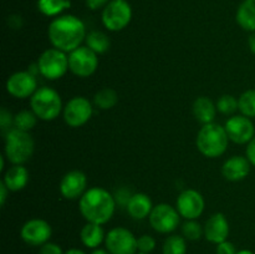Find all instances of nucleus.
<instances>
[{
  "label": "nucleus",
  "mask_w": 255,
  "mask_h": 254,
  "mask_svg": "<svg viewBox=\"0 0 255 254\" xmlns=\"http://www.w3.org/2000/svg\"><path fill=\"white\" fill-rule=\"evenodd\" d=\"M119 102V95L111 87L99 90L94 96V105L100 110H111Z\"/></svg>",
  "instance_id": "nucleus-26"
},
{
  "label": "nucleus",
  "mask_w": 255,
  "mask_h": 254,
  "mask_svg": "<svg viewBox=\"0 0 255 254\" xmlns=\"http://www.w3.org/2000/svg\"><path fill=\"white\" fill-rule=\"evenodd\" d=\"M193 116L199 124L207 125L214 122L217 115V105L207 96H199L194 100L192 106Z\"/></svg>",
  "instance_id": "nucleus-21"
},
{
  "label": "nucleus",
  "mask_w": 255,
  "mask_h": 254,
  "mask_svg": "<svg viewBox=\"0 0 255 254\" xmlns=\"http://www.w3.org/2000/svg\"><path fill=\"white\" fill-rule=\"evenodd\" d=\"M86 35L84 21L71 14L56 16L47 27V37L52 47L66 54L81 46Z\"/></svg>",
  "instance_id": "nucleus-1"
},
{
  "label": "nucleus",
  "mask_w": 255,
  "mask_h": 254,
  "mask_svg": "<svg viewBox=\"0 0 255 254\" xmlns=\"http://www.w3.org/2000/svg\"><path fill=\"white\" fill-rule=\"evenodd\" d=\"M39 254H65V252L62 251L61 247L56 243H52V242H47V243L42 244L40 247Z\"/></svg>",
  "instance_id": "nucleus-34"
},
{
  "label": "nucleus",
  "mask_w": 255,
  "mask_h": 254,
  "mask_svg": "<svg viewBox=\"0 0 255 254\" xmlns=\"http://www.w3.org/2000/svg\"><path fill=\"white\" fill-rule=\"evenodd\" d=\"M65 254H86V253L79 248H71V249H69V251L65 252Z\"/></svg>",
  "instance_id": "nucleus-41"
},
{
  "label": "nucleus",
  "mask_w": 255,
  "mask_h": 254,
  "mask_svg": "<svg viewBox=\"0 0 255 254\" xmlns=\"http://www.w3.org/2000/svg\"><path fill=\"white\" fill-rule=\"evenodd\" d=\"M137 248L141 253H152L156 249V239L149 234H143L137 238Z\"/></svg>",
  "instance_id": "nucleus-32"
},
{
  "label": "nucleus",
  "mask_w": 255,
  "mask_h": 254,
  "mask_svg": "<svg viewBox=\"0 0 255 254\" xmlns=\"http://www.w3.org/2000/svg\"><path fill=\"white\" fill-rule=\"evenodd\" d=\"M111 0H85L86 2V6L89 7L90 10H99L101 7L106 6Z\"/></svg>",
  "instance_id": "nucleus-38"
},
{
  "label": "nucleus",
  "mask_w": 255,
  "mask_h": 254,
  "mask_svg": "<svg viewBox=\"0 0 255 254\" xmlns=\"http://www.w3.org/2000/svg\"><path fill=\"white\" fill-rule=\"evenodd\" d=\"M248 46H249V50L252 51V54L255 55V32H252V35L249 36Z\"/></svg>",
  "instance_id": "nucleus-40"
},
{
  "label": "nucleus",
  "mask_w": 255,
  "mask_h": 254,
  "mask_svg": "<svg viewBox=\"0 0 255 254\" xmlns=\"http://www.w3.org/2000/svg\"><path fill=\"white\" fill-rule=\"evenodd\" d=\"M238 110L241 115L255 119V89H249L244 91L238 99Z\"/></svg>",
  "instance_id": "nucleus-28"
},
{
  "label": "nucleus",
  "mask_w": 255,
  "mask_h": 254,
  "mask_svg": "<svg viewBox=\"0 0 255 254\" xmlns=\"http://www.w3.org/2000/svg\"><path fill=\"white\" fill-rule=\"evenodd\" d=\"M0 126L2 129H10V127L14 126V116L5 107H2L0 111Z\"/></svg>",
  "instance_id": "nucleus-33"
},
{
  "label": "nucleus",
  "mask_w": 255,
  "mask_h": 254,
  "mask_svg": "<svg viewBox=\"0 0 255 254\" xmlns=\"http://www.w3.org/2000/svg\"><path fill=\"white\" fill-rule=\"evenodd\" d=\"M237 254H254V253L252 251H249V249H242V251H239Z\"/></svg>",
  "instance_id": "nucleus-43"
},
{
  "label": "nucleus",
  "mask_w": 255,
  "mask_h": 254,
  "mask_svg": "<svg viewBox=\"0 0 255 254\" xmlns=\"http://www.w3.org/2000/svg\"><path fill=\"white\" fill-rule=\"evenodd\" d=\"M35 149L34 138L29 132L17 128L7 129L5 134V157L11 164H24L31 158Z\"/></svg>",
  "instance_id": "nucleus-5"
},
{
  "label": "nucleus",
  "mask_w": 255,
  "mask_h": 254,
  "mask_svg": "<svg viewBox=\"0 0 255 254\" xmlns=\"http://www.w3.org/2000/svg\"><path fill=\"white\" fill-rule=\"evenodd\" d=\"M9 189H7V187L5 186L4 182H0V204L1 206H4L5 202H6V198H7V193H9Z\"/></svg>",
  "instance_id": "nucleus-39"
},
{
  "label": "nucleus",
  "mask_w": 255,
  "mask_h": 254,
  "mask_svg": "<svg viewBox=\"0 0 255 254\" xmlns=\"http://www.w3.org/2000/svg\"><path fill=\"white\" fill-rule=\"evenodd\" d=\"M163 254H187V239L183 236L172 234L167 237L162 247Z\"/></svg>",
  "instance_id": "nucleus-27"
},
{
  "label": "nucleus",
  "mask_w": 255,
  "mask_h": 254,
  "mask_svg": "<svg viewBox=\"0 0 255 254\" xmlns=\"http://www.w3.org/2000/svg\"><path fill=\"white\" fill-rule=\"evenodd\" d=\"M37 117L31 110H24V111L17 112L14 116V128L21 129V131L30 132L36 126Z\"/></svg>",
  "instance_id": "nucleus-29"
},
{
  "label": "nucleus",
  "mask_w": 255,
  "mask_h": 254,
  "mask_svg": "<svg viewBox=\"0 0 255 254\" xmlns=\"http://www.w3.org/2000/svg\"><path fill=\"white\" fill-rule=\"evenodd\" d=\"M239 26L249 32H255V0H244L236 14Z\"/></svg>",
  "instance_id": "nucleus-23"
},
{
  "label": "nucleus",
  "mask_w": 255,
  "mask_h": 254,
  "mask_svg": "<svg viewBox=\"0 0 255 254\" xmlns=\"http://www.w3.org/2000/svg\"><path fill=\"white\" fill-rule=\"evenodd\" d=\"M153 207L151 198L146 193H133L127 203L126 209L132 218L142 221L148 218Z\"/></svg>",
  "instance_id": "nucleus-20"
},
{
  "label": "nucleus",
  "mask_w": 255,
  "mask_h": 254,
  "mask_svg": "<svg viewBox=\"0 0 255 254\" xmlns=\"http://www.w3.org/2000/svg\"><path fill=\"white\" fill-rule=\"evenodd\" d=\"M217 110L223 115H233L238 110V99L233 95H223L217 101Z\"/></svg>",
  "instance_id": "nucleus-31"
},
{
  "label": "nucleus",
  "mask_w": 255,
  "mask_h": 254,
  "mask_svg": "<svg viewBox=\"0 0 255 254\" xmlns=\"http://www.w3.org/2000/svg\"><path fill=\"white\" fill-rule=\"evenodd\" d=\"M71 6L70 0H37V9L49 17L60 16L62 11Z\"/></svg>",
  "instance_id": "nucleus-25"
},
{
  "label": "nucleus",
  "mask_w": 255,
  "mask_h": 254,
  "mask_svg": "<svg viewBox=\"0 0 255 254\" xmlns=\"http://www.w3.org/2000/svg\"><path fill=\"white\" fill-rule=\"evenodd\" d=\"M229 139L237 144H248L255 136V127L252 119L244 115H234L224 125Z\"/></svg>",
  "instance_id": "nucleus-15"
},
{
  "label": "nucleus",
  "mask_w": 255,
  "mask_h": 254,
  "mask_svg": "<svg viewBox=\"0 0 255 254\" xmlns=\"http://www.w3.org/2000/svg\"><path fill=\"white\" fill-rule=\"evenodd\" d=\"M60 193L66 199L81 198L82 194L87 191V177L79 169H72L67 172L60 181Z\"/></svg>",
  "instance_id": "nucleus-16"
},
{
  "label": "nucleus",
  "mask_w": 255,
  "mask_h": 254,
  "mask_svg": "<svg viewBox=\"0 0 255 254\" xmlns=\"http://www.w3.org/2000/svg\"><path fill=\"white\" fill-rule=\"evenodd\" d=\"M94 114V106L89 99L84 96H75L66 102L62 111L64 121L67 126L77 128L90 121Z\"/></svg>",
  "instance_id": "nucleus-9"
},
{
  "label": "nucleus",
  "mask_w": 255,
  "mask_h": 254,
  "mask_svg": "<svg viewBox=\"0 0 255 254\" xmlns=\"http://www.w3.org/2000/svg\"><path fill=\"white\" fill-rule=\"evenodd\" d=\"M85 42H86V46L94 52H96L97 55L107 52L110 50V46H111L110 37L105 32L99 31V30H94V31L89 32L86 35Z\"/></svg>",
  "instance_id": "nucleus-24"
},
{
  "label": "nucleus",
  "mask_w": 255,
  "mask_h": 254,
  "mask_svg": "<svg viewBox=\"0 0 255 254\" xmlns=\"http://www.w3.org/2000/svg\"><path fill=\"white\" fill-rule=\"evenodd\" d=\"M204 238L213 244H219L228 241L229 222L223 213H214L209 217L204 224Z\"/></svg>",
  "instance_id": "nucleus-17"
},
{
  "label": "nucleus",
  "mask_w": 255,
  "mask_h": 254,
  "mask_svg": "<svg viewBox=\"0 0 255 254\" xmlns=\"http://www.w3.org/2000/svg\"><path fill=\"white\" fill-rule=\"evenodd\" d=\"M137 254H151V253H141V252H138V253Z\"/></svg>",
  "instance_id": "nucleus-44"
},
{
  "label": "nucleus",
  "mask_w": 255,
  "mask_h": 254,
  "mask_svg": "<svg viewBox=\"0 0 255 254\" xmlns=\"http://www.w3.org/2000/svg\"><path fill=\"white\" fill-rule=\"evenodd\" d=\"M251 162L244 156H232L222 166V174L229 182L243 181L251 173Z\"/></svg>",
  "instance_id": "nucleus-18"
},
{
  "label": "nucleus",
  "mask_w": 255,
  "mask_h": 254,
  "mask_svg": "<svg viewBox=\"0 0 255 254\" xmlns=\"http://www.w3.org/2000/svg\"><path fill=\"white\" fill-rule=\"evenodd\" d=\"M116 209V199L102 187H91L79 201V211L85 221L104 226L111 221Z\"/></svg>",
  "instance_id": "nucleus-2"
},
{
  "label": "nucleus",
  "mask_w": 255,
  "mask_h": 254,
  "mask_svg": "<svg viewBox=\"0 0 255 254\" xmlns=\"http://www.w3.org/2000/svg\"><path fill=\"white\" fill-rule=\"evenodd\" d=\"M148 219L154 231L161 234H169L179 227L181 214L176 207H172L168 203H159L153 207Z\"/></svg>",
  "instance_id": "nucleus-8"
},
{
  "label": "nucleus",
  "mask_w": 255,
  "mask_h": 254,
  "mask_svg": "<svg viewBox=\"0 0 255 254\" xmlns=\"http://www.w3.org/2000/svg\"><path fill=\"white\" fill-rule=\"evenodd\" d=\"M37 72L50 81L59 80L69 71V55L55 47L45 50L36 62Z\"/></svg>",
  "instance_id": "nucleus-6"
},
{
  "label": "nucleus",
  "mask_w": 255,
  "mask_h": 254,
  "mask_svg": "<svg viewBox=\"0 0 255 254\" xmlns=\"http://www.w3.org/2000/svg\"><path fill=\"white\" fill-rule=\"evenodd\" d=\"M105 238H106V234L100 224L86 222V224L80 231V239L82 244L90 249L100 248V246L105 242Z\"/></svg>",
  "instance_id": "nucleus-22"
},
{
  "label": "nucleus",
  "mask_w": 255,
  "mask_h": 254,
  "mask_svg": "<svg viewBox=\"0 0 255 254\" xmlns=\"http://www.w3.org/2000/svg\"><path fill=\"white\" fill-rule=\"evenodd\" d=\"M182 236H183L187 241H199V239L204 236V228L197 222V219L186 221L183 223V226H182Z\"/></svg>",
  "instance_id": "nucleus-30"
},
{
  "label": "nucleus",
  "mask_w": 255,
  "mask_h": 254,
  "mask_svg": "<svg viewBox=\"0 0 255 254\" xmlns=\"http://www.w3.org/2000/svg\"><path fill=\"white\" fill-rule=\"evenodd\" d=\"M5 89L10 96L22 100L31 97L39 87L31 71H16L7 77Z\"/></svg>",
  "instance_id": "nucleus-12"
},
{
  "label": "nucleus",
  "mask_w": 255,
  "mask_h": 254,
  "mask_svg": "<svg viewBox=\"0 0 255 254\" xmlns=\"http://www.w3.org/2000/svg\"><path fill=\"white\" fill-rule=\"evenodd\" d=\"M246 157L249 159L252 166H255V136L252 138V141L247 144Z\"/></svg>",
  "instance_id": "nucleus-37"
},
{
  "label": "nucleus",
  "mask_w": 255,
  "mask_h": 254,
  "mask_svg": "<svg viewBox=\"0 0 255 254\" xmlns=\"http://www.w3.org/2000/svg\"><path fill=\"white\" fill-rule=\"evenodd\" d=\"M132 194H133V193H129L128 189H126V188L119 189V191L116 192V194H115V199H116V203H120V204H122V206L126 207L127 203H128L129 198L132 197Z\"/></svg>",
  "instance_id": "nucleus-36"
},
{
  "label": "nucleus",
  "mask_w": 255,
  "mask_h": 254,
  "mask_svg": "<svg viewBox=\"0 0 255 254\" xmlns=\"http://www.w3.org/2000/svg\"><path fill=\"white\" fill-rule=\"evenodd\" d=\"M90 254H111L107 249H102V248H96L92 249V252Z\"/></svg>",
  "instance_id": "nucleus-42"
},
{
  "label": "nucleus",
  "mask_w": 255,
  "mask_h": 254,
  "mask_svg": "<svg viewBox=\"0 0 255 254\" xmlns=\"http://www.w3.org/2000/svg\"><path fill=\"white\" fill-rule=\"evenodd\" d=\"M31 111L41 121H54L64 111L61 96L56 90L49 86H42L30 97Z\"/></svg>",
  "instance_id": "nucleus-4"
},
{
  "label": "nucleus",
  "mask_w": 255,
  "mask_h": 254,
  "mask_svg": "<svg viewBox=\"0 0 255 254\" xmlns=\"http://www.w3.org/2000/svg\"><path fill=\"white\" fill-rule=\"evenodd\" d=\"M29 171L24 164H12L5 171L2 182L10 192H19L29 183Z\"/></svg>",
  "instance_id": "nucleus-19"
},
{
  "label": "nucleus",
  "mask_w": 255,
  "mask_h": 254,
  "mask_svg": "<svg viewBox=\"0 0 255 254\" xmlns=\"http://www.w3.org/2000/svg\"><path fill=\"white\" fill-rule=\"evenodd\" d=\"M238 251L236 249V246H234L232 242L224 241L222 243L217 244L216 248V254H237Z\"/></svg>",
  "instance_id": "nucleus-35"
},
{
  "label": "nucleus",
  "mask_w": 255,
  "mask_h": 254,
  "mask_svg": "<svg viewBox=\"0 0 255 254\" xmlns=\"http://www.w3.org/2000/svg\"><path fill=\"white\" fill-rule=\"evenodd\" d=\"M206 202L203 196L196 189H184L176 201V208L182 218L186 221L198 219L203 214Z\"/></svg>",
  "instance_id": "nucleus-13"
},
{
  "label": "nucleus",
  "mask_w": 255,
  "mask_h": 254,
  "mask_svg": "<svg viewBox=\"0 0 255 254\" xmlns=\"http://www.w3.org/2000/svg\"><path fill=\"white\" fill-rule=\"evenodd\" d=\"M101 20L110 31H121L132 20V7L126 0H111L102 10Z\"/></svg>",
  "instance_id": "nucleus-7"
},
{
  "label": "nucleus",
  "mask_w": 255,
  "mask_h": 254,
  "mask_svg": "<svg viewBox=\"0 0 255 254\" xmlns=\"http://www.w3.org/2000/svg\"><path fill=\"white\" fill-rule=\"evenodd\" d=\"M105 246L111 254H137V238L125 227L112 228L105 238Z\"/></svg>",
  "instance_id": "nucleus-11"
},
{
  "label": "nucleus",
  "mask_w": 255,
  "mask_h": 254,
  "mask_svg": "<svg viewBox=\"0 0 255 254\" xmlns=\"http://www.w3.org/2000/svg\"><path fill=\"white\" fill-rule=\"evenodd\" d=\"M99 67V56L85 45L69 54V70L77 77H90Z\"/></svg>",
  "instance_id": "nucleus-10"
},
{
  "label": "nucleus",
  "mask_w": 255,
  "mask_h": 254,
  "mask_svg": "<svg viewBox=\"0 0 255 254\" xmlns=\"http://www.w3.org/2000/svg\"><path fill=\"white\" fill-rule=\"evenodd\" d=\"M229 137L224 126L218 124H207L197 133L196 146L207 158H218L226 153L229 144Z\"/></svg>",
  "instance_id": "nucleus-3"
},
{
  "label": "nucleus",
  "mask_w": 255,
  "mask_h": 254,
  "mask_svg": "<svg viewBox=\"0 0 255 254\" xmlns=\"http://www.w3.org/2000/svg\"><path fill=\"white\" fill-rule=\"evenodd\" d=\"M52 228L49 222L41 218H32L25 222L20 229V237L26 244L32 247H41L50 242Z\"/></svg>",
  "instance_id": "nucleus-14"
}]
</instances>
